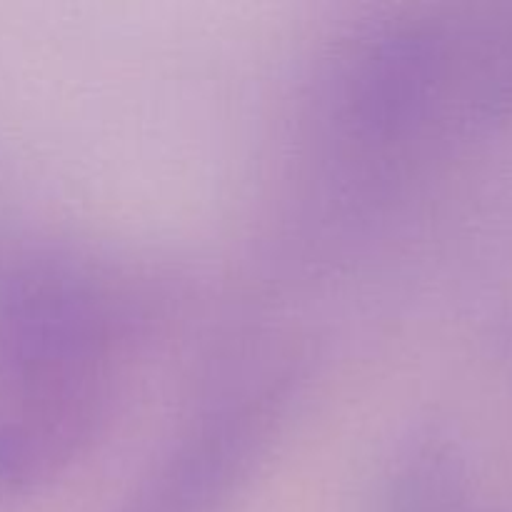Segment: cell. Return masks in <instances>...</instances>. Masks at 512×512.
Here are the masks:
<instances>
[]
</instances>
